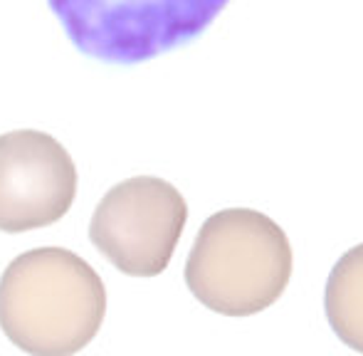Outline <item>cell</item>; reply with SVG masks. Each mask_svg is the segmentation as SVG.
<instances>
[{"label":"cell","mask_w":363,"mask_h":356,"mask_svg":"<svg viewBox=\"0 0 363 356\" xmlns=\"http://www.w3.org/2000/svg\"><path fill=\"white\" fill-rule=\"evenodd\" d=\"M291 269V243L277 221L252 208H225L201 226L183 274L203 307L242 319L282 297Z\"/></svg>","instance_id":"cell-2"},{"label":"cell","mask_w":363,"mask_h":356,"mask_svg":"<svg viewBox=\"0 0 363 356\" xmlns=\"http://www.w3.org/2000/svg\"><path fill=\"white\" fill-rule=\"evenodd\" d=\"M324 312L336 337L363 354V243L346 250L331 267L324 289Z\"/></svg>","instance_id":"cell-6"},{"label":"cell","mask_w":363,"mask_h":356,"mask_svg":"<svg viewBox=\"0 0 363 356\" xmlns=\"http://www.w3.org/2000/svg\"><path fill=\"white\" fill-rule=\"evenodd\" d=\"M188 223V203L173 183L134 176L116 183L89 221V240L119 272L158 277L171 265Z\"/></svg>","instance_id":"cell-4"},{"label":"cell","mask_w":363,"mask_h":356,"mask_svg":"<svg viewBox=\"0 0 363 356\" xmlns=\"http://www.w3.org/2000/svg\"><path fill=\"white\" fill-rule=\"evenodd\" d=\"M104 317L99 272L67 247H33L0 274V329L30 356L79 354Z\"/></svg>","instance_id":"cell-1"},{"label":"cell","mask_w":363,"mask_h":356,"mask_svg":"<svg viewBox=\"0 0 363 356\" xmlns=\"http://www.w3.org/2000/svg\"><path fill=\"white\" fill-rule=\"evenodd\" d=\"M79 52L139 65L196 38L225 0H48Z\"/></svg>","instance_id":"cell-3"},{"label":"cell","mask_w":363,"mask_h":356,"mask_svg":"<svg viewBox=\"0 0 363 356\" xmlns=\"http://www.w3.org/2000/svg\"><path fill=\"white\" fill-rule=\"evenodd\" d=\"M77 196V166L55 136L38 129L0 134V230L55 226Z\"/></svg>","instance_id":"cell-5"}]
</instances>
